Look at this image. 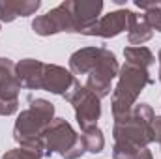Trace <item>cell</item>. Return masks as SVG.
<instances>
[{
	"label": "cell",
	"mask_w": 161,
	"mask_h": 159,
	"mask_svg": "<svg viewBox=\"0 0 161 159\" xmlns=\"http://www.w3.org/2000/svg\"><path fill=\"white\" fill-rule=\"evenodd\" d=\"M40 8V0H2L0 2V23H13L17 17L34 15Z\"/></svg>",
	"instance_id": "cell-13"
},
{
	"label": "cell",
	"mask_w": 161,
	"mask_h": 159,
	"mask_svg": "<svg viewBox=\"0 0 161 159\" xmlns=\"http://www.w3.org/2000/svg\"><path fill=\"white\" fill-rule=\"evenodd\" d=\"M43 71H45V64L36 58H25L15 64L17 79L21 82V86L26 90H41Z\"/></svg>",
	"instance_id": "cell-11"
},
{
	"label": "cell",
	"mask_w": 161,
	"mask_h": 159,
	"mask_svg": "<svg viewBox=\"0 0 161 159\" xmlns=\"http://www.w3.org/2000/svg\"><path fill=\"white\" fill-rule=\"evenodd\" d=\"M68 6L73 15L77 34H84L88 28H92L99 21L103 11L101 0H68Z\"/></svg>",
	"instance_id": "cell-9"
},
{
	"label": "cell",
	"mask_w": 161,
	"mask_h": 159,
	"mask_svg": "<svg viewBox=\"0 0 161 159\" xmlns=\"http://www.w3.org/2000/svg\"><path fill=\"white\" fill-rule=\"evenodd\" d=\"M32 30L38 36H43V38L54 36V34H60V32L77 34V28H75L73 15L69 11L68 0H64L62 4H58L56 8H53L45 15H38L32 21Z\"/></svg>",
	"instance_id": "cell-7"
},
{
	"label": "cell",
	"mask_w": 161,
	"mask_h": 159,
	"mask_svg": "<svg viewBox=\"0 0 161 159\" xmlns=\"http://www.w3.org/2000/svg\"><path fill=\"white\" fill-rule=\"evenodd\" d=\"M113 2H114L116 6H122V4H125V0H113Z\"/></svg>",
	"instance_id": "cell-25"
},
{
	"label": "cell",
	"mask_w": 161,
	"mask_h": 159,
	"mask_svg": "<svg viewBox=\"0 0 161 159\" xmlns=\"http://www.w3.org/2000/svg\"><path fill=\"white\" fill-rule=\"evenodd\" d=\"M64 99L73 107L80 131L97 125V120L101 116V99L94 92H90L80 82H75L73 88L64 96Z\"/></svg>",
	"instance_id": "cell-6"
},
{
	"label": "cell",
	"mask_w": 161,
	"mask_h": 159,
	"mask_svg": "<svg viewBox=\"0 0 161 159\" xmlns=\"http://www.w3.org/2000/svg\"><path fill=\"white\" fill-rule=\"evenodd\" d=\"M152 36H154L152 26L144 21L142 15H139L137 21L133 23V26L127 32V43H129V47H142V43L150 41Z\"/></svg>",
	"instance_id": "cell-16"
},
{
	"label": "cell",
	"mask_w": 161,
	"mask_h": 159,
	"mask_svg": "<svg viewBox=\"0 0 161 159\" xmlns=\"http://www.w3.org/2000/svg\"><path fill=\"white\" fill-rule=\"evenodd\" d=\"M124 58H125V62L135 64L142 69H150L156 64V56L148 47H125Z\"/></svg>",
	"instance_id": "cell-15"
},
{
	"label": "cell",
	"mask_w": 161,
	"mask_h": 159,
	"mask_svg": "<svg viewBox=\"0 0 161 159\" xmlns=\"http://www.w3.org/2000/svg\"><path fill=\"white\" fill-rule=\"evenodd\" d=\"M137 13L135 11H131V9H116V11H111V13H107V15H101L99 17V21L92 26V28H88L86 32H84V36H97V38H105V40H109V38H116V36H120L122 32H129V28L133 26V23L137 21Z\"/></svg>",
	"instance_id": "cell-8"
},
{
	"label": "cell",
	"mask_w": 161,
	"mask_h": 159,
	"mask_svg": "<svg viewBox=\"0 0 161 159\" xmlns=\"http://www.w3.org/2000/svg\"><path fill=\"white\" fill-rule=\"evenodd\" d=\"M80 137H82V142H84L86 152H90V154L103 152V148H105V137H103V131L97 125L84 129Z\"/></svg>",
	"instance_id": "cell-17"
},
{
	"label": "cell",
	"mask_w": 161,
	"mask_h": 159,
	"mask_svg": "<svg viewBox=\"0 0 161 159\" xmlns=\"http://www.w3.org/2000/svg\"><path fill=\"white\" fill-rule=\"evenodd\" d=\"M154 109L148 103H137L127 116L114 120L113 137L114 142H127L137 148H148L156 140L154 131Z\"/></svg>",
	"instance_id": "cell-2"
},
{
	"label": "cell",
	"mask_w": 161,
	"mask_h": 159,
	"mask_svg": "<svg viewBox=\"0 0 161 159\" xmlns=\"http://www.w3.org/2000/svg\"><path fill=\"white\" fill-rule=\"evenodd\" d=\"M158 62H159V69H158V79H159V82H161V49H159V52H158Z\"/></svg>",
	"instance_id": "cell-24"
},
{
	"label": "cell",
	"mask_w": 161,
	"mask_h": 159,
	"mask_svg": "<svg viewBox=\"0 0 161 159\" xmlns=\"http://www.w3.org/2000/svg\"><path fill=\"white\" fill-rule=\"evenodd\" d=\"M99 54V47H82L69 56V71L73 75H88Z\"/></svg>",
	"instance_id": "cell-14"
},
{
	"label": "cell",
	"mask_w": 161,
	"mask_h": 159,
	"mask_svg": "<svg viewBox=\"0 0 161 159\" xmlns=\"http://www.w3.org/2000/svg\"><path fill=\"white\" fill-rule=\"evenodd\" d=\"M118 71H120V66H118L116 54L113 51H109L107 47H99V54L86 75L84 86L90 92H94L99 99H103V97L111 96L113 80L118 77Z\"/></svg>",
	"instance_id": "cell-5"
},
{
	"label": "cell",
	"mask_w": 161,
	"mask_h": 159,
	"mask_svg": "<svg viewBox=\"0 0 161 159\" xmlns=\"http://www.w3.org/2000/svg\"><path fill=\"white\" fill-rule=\"evenodd\" d=\"M152 82L154 79L150 77L148 69L125 62L118 71V82L113 88V118L120 120L127 116L137 105V97Z\"/></svg>",
	"instance_id": "cell-3"
},
{
	"label": "cell",
	"mask_w": 161,
	"mask_h": 159,
	"mask_svg": "<svg viewBox=\"0 0 161 159\" xmlns=\"http://www.w3.org/2000/svg\"><path fill=\"white\" fill-rule=\"evenodd\" d=\"M154 131H156V140L159 142L161 148V116H156V120H154Z\"/></svg>",
	"instance_id": "cell-22"
},
{
	"label": "cell",
	"mask_w": 161,
	"mask_h": 159,
	"mask_svg": "<svg viewBox=\"0 0 161 159\" xmlns=\"http://www.w3.org/2000/svg\"><path fill=\"white\" fill-rule=\"evenodd\" d=\"M141 148L127 144V142H114L113 146V159H135Z\"/></svg>",
	"instance_id": "cell-19"
},
{
	"label": "cell",
	"mask_w": 161,
	"mask_h": 159,
	"mask_svg": "<svg viewBox=\"0 0 161 159\" xmlns=\"http://www.w3.org/2000/svg\"><path fill=\"white\" fill-rule=\"evenodd\" d=\"M135 6L142 9L144 21L152 26V30L161 32V8L159 2H144V0H135Z\"/></svg>",
	"instance_id": "cell-18"
},
{
	"label": "cell",
	"mask_w": 161,
	"mask_h": 159,
	"mask_svg": "<svg viewBox=\"0 0 161 159\" xmlns=\"http://www.w3.org/2000/svg\"><path fill=\"white\" fill-rule=\"evenodd\" d=\"M30 107L21 111L13 125V139L21 148L38 152L45 157V131L54 120V105L43 97L28 101Z\"/></svg>",
	"instance_id": "cell-1"
},
{
	"label": "cell",
	"mask_w": 161,
	"mask_h": 159,
	"mask_svg": "<svg viewBox=\"0 0 161 159\" xmlns=\"http://www.w3.org/2000/svg\"><path fill=\"white\" fill-rule=\"evenodd\" d=\"M19 111V101H9L0 97V116H11Z\"/></svg>",
	"instance_id": "cell-21"
},
{
	"label": "cell",
	"mask_w": 161,
	"mask_h": 159,
	"mask_svg": "<svg viewBox=\"0 0 161 159\" xmlns=\"http://www.w3.org/2000/svg\"><path fill=\"white\" fill-rule=\"evenodd\" d=\"M159 8H161V2H159Z\"/></svg>",
	"instance_id": "cell-26"
},
{
	"label": "cell",
	"mask_w": 161,
	"mask_h": 159,
	"mask_svg": "<svg viewBox=\"0 0 161 159\" xmlns=\"http://www.w3.org/2000/svg\"><path fill=\"white\" fill-rule=\"evenodd\" d=\"M43 140H45V157L58 154L64 159H79L86 152L82 137L64 118H54L51 122Z\"/></svg>",
	"instance_id": "cell-4"
},
{
	"label": "cell",
	"mask_w": 161,
	"mask_h": 159,
	"mask_svg": "<svg viewBox=\"0 0 161 159\" xmlns=\"http://www.w3.org/2000/svg\"><path fill=\"white\" fill-rule=\"evenodd\" d=\"M75 75L62 68V66H56V64H45V71H43V84H41V90L45 92H51L54 96H66L73 84H75Z\"/></svg>",
	"instance_id": "cell-10"
},
{
	"label": "cell",
	"mask_w": 161,
	"mask_h": 159,
	"mask_svg": "<svg viewBox=\"0 0 161 159\" xmlns=\"http://www.w3.org/2000/svg\"><path fill=\"white\" fill-rule=\"evenodd\" d=\"M21 82L15 73V62L0 56V97L9 101H19Z\"/></svg>",
	"instance_id": "cell-12"
},
{
	"label": "cell",
	"mask_w": 161,
	"mask_h": 159,
	"mask_svg": "<svg viewBox=\"0 0 161 159\" xmlns=\"http://www.w3.org/2000/svg\"><path fill=\"white\" fill-rule=\"evenodd\" d=\"M43 156L38 154V152H32V150H26V148H21V146H17V148H13V150H8L2 159H41Z\"/></svg>",
	"instance_id": "cell-20"
},
{
	"label": "cell",
	"mask_w": 161,
	"mask_h": 159,
	"mask_svg": "<svg viewBox=\"0 0 161 159\" xmlns=\"http://www.w3.org/2000/svg\"><path fill=\"white\" fill-rule=\"evenodd\" d=\"M135 159H154V156H152V152H150L148 148H141V150L137 152Z\"/></svg>",
	"instance_id": "cell-23"
}]
</instances>
